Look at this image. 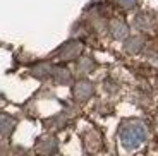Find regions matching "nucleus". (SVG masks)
<instances>
[{"label":"nucleus","mask_w":158,"mask_h":156,"mask_svg":"<svg viewBox=\"0 0 158 156\" xmlns=\"http://www.w3.org/2000/svg\"><path fill=\"white\" fill-rule=\"evenodd\" d=\"M52 76H53L55 81L60 82V84H67V82L71 81V74H69V70H65V69H53Z\"/></svg>","instance_id":"9"},{"label":"nucleus","mask_w":158,"mask_h":156,"mask_svg":"<svg viewBox=\"0 0 158 156\" xmlns=\"http://www.w3.org/2000/svg\"><path fill=\"white\" fill-rule=\"evenodd\" d=\"M143 45H144V39H143L141 36H127L124 47H126L127 51H131V53H136V51H139V50L143 48Z\"/></svg>","instance_id":"7"},{"label":"nucleus","mask_w":158,"mask_h":156,"mask_svg":"<svg viewBox=\"0 0 158 156\" xmlns=\"http://www.w3.org/2000/svg\"><path fill=\"white\" fill-rule=\"evenodd\" d=\"M38 151L41 153V154H53V153L57 151V141L52 139V137H47V139H41L38 144Z\"/></svg>","instance_id":"5"},{"label":"nucleus","mask_w":158,"mask_h":156,"mask_svg":"<svg viewBox=\"0 0 158 156\" xmlns=\"http://www.w3.org/2000/svg\"><path fill=\"white\" fill-rule=\"evenodd\" d=\"M93 67H95V65H93V62L89 60V64H81V65H79V70H83V72H86V70H91Z\"/></svg>","instance_id":"11"},{"label":"nucleus","mask_w":158,"mask_h":156,"mask_svg":"<svg viewBox=\"0 0 158 156\" xmlns=\"http://www.w3.org/2000/svg\"><path fill=\"white\" fill-rule=\"evenodd\" d=\"M118 137H120V142L126 149H136L146 141L148 132L141 122H126L120 127Z\"/></svg>","instance_id":"1"},{"label":"nucleus","mask_w":158,"mask_h":156,"mask_svg":"<svg viewBox=\"0 0 158 156\" xmlns=\"http://www.w3.org/2000/svg\"><path fill=\"white\" fill-rule=\"evenodd\" d=\"M72 93H74V98L77 100V101H86L88 98L93 96L95 89H93V84H91V82H88V81H79L77 84L74 86Z\"/></svg>","instance_id":"2"},{"label":"nucleus","mask_w":158,"mask_h":156,"mask_svg":"<svg viewBox=\"0 0 158 156\" xmlns=\"http://www.w3.org/2000/svg\"><path fill=\"white\" fill-rule=\"evenodd\" d=\"M136 26L139 27V29H150L151 26H153V23H151V17L148 16V14H138L136 16Z\"/></svg>","instance_id":"8"},{"label":"nucleus","mask_w":158,"mask_h":156,"mask_svg":"<svg viewBox=\"0 0 158 156\" xmlns=\"http://www.w3.org/2000/svg\"><path fill=\"white\" fill-rule=\"evenodd\" d=\"M79 51H81V45H79L77 41H69L67 45H64V47L60 48L59 57H60V59H64V60H69V59L77 57Z\"/></svg>","instance_id":"4"},{"label":"nucleus","mask_w":158,"mask_h":156,"mask_svg":"<svg viewBox=\"0 0 158 156\" xmlns=\"http://www.w3.org/2000/svg\"><path fill=\"white\" fill-rule=\"evenodd\" d=\"M118 5H122V7H126V9H131V7H134L136 5V2L138 0H115Z\"/></svg>","instance_id":"10"},{"label":"nucleus","mask_w":158,"mask_h":156,"mask_svg":"<svg viewBox=\"0 0 158 156\" xmlns=\"http://www.w3.org/2000/svg\"><path fill=\"white\" fill-rule=\"evenodd\" d=\"M110 33L115 39H126L127 36H129V26H127L124 21L115 19L110 26Z\"/></svg>","instance_id":"3"},{"label":"nucleus","mask_w":158,"mask_h":156,"mask_svg":"<svg viewBox=\"0 0 158 156\" xmlns=\"http://www.w3.org/2000/svg\"><path fill=\"white\" fill-rule=\"evenodd\" d=\"M14 127H16V120L10 115H0V134L2 136H10Z\"/></svg>","instance_id":"6"}]
</instances>
